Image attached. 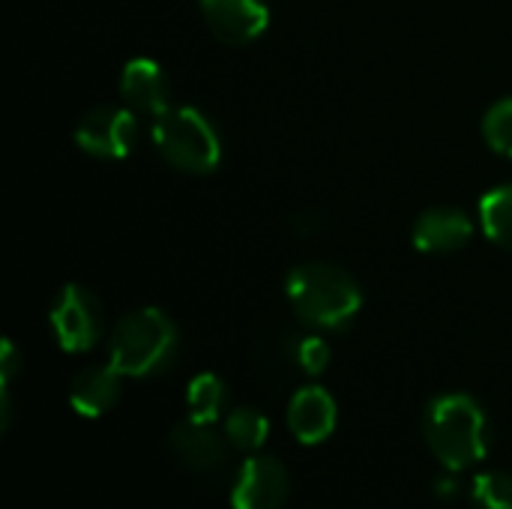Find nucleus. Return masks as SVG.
Listing matches in <instances>:
<instances>
[{
	"label": "nucleus",
	"instance_id": "nucleus-1",
	"mask_svg": "<svg viewBox=\"0 0 512 509\" xmlns=\"http://www.w3.org/2000/svg\"><path fill=\"white\" fill-rule=\"evenodd\" d=\"M285 294L294 306V312L321 330H342L348 327L360 309H363V294L360 285L336 264H300L288 282Z\"/></svg>",
	"mask_w": 512,
	"mask_h": 509
},
{
	"label": "nucleus",
	"instance_id": "nucleus-2",
	"mask_svg": "<svg viewBox=\"0 0 512 509\" xmlns=\"http://www.w3.org/2000/svg\"><path fill=\"white\" fill-rule=\"evenodd\" d=\"M426 441L447 471H465L489 450L486 411L465 393L438 396L426 411Z\"/></svg>",
	"mask_w": 512,
	"mask_h": 509
},
{
	"label": "nucleus",
	"instance_id": "nucleus-3",
	"mask_svg": "<svg viewBox=\"0 0 512 509\" xmlns=\"http://www.w3.org/2000/svg\"><path fill=\"white\" fill-rule=\"evenodd\" d=\"M177 354V327L159 309L129 312L111 333L108 363L126 378H147L171 366Z\"/></svg>",
	"mask_w": 512,
	"mask_h": 509
},
{
	"label": "nucleus",
	"instance_id": "nucleus-4",
	"mask_svg": "<svg viewBox=\"0 0 512 509\" xmlns=\"http://www.w3.org/2000/svg\"><path fill=\"white\" fill-rule=\"evenodd\" d=\"M153 144L168 165L186 174H207L222 159L213 123L195 108H168L153 123Z\"/></svg>",
	"mask_w": 512,
	"mask_h": 509
},
{
	"label": "nucleus",
	"instance_id": "nucleus-5",
	"mask_svg": "<svg viewBox=\"0 0 512 509\" xmlns=\"http://www.w3.org/2000/svg\"><path fill=\"white\" fill-rule=\"evenodd\" d=\"M75 141L84 153L96 159H126L138 141L135 111L120 105L90 108L75 129Z\"/></svg>",
	"mask_w": 512,
	"mask_h": 509
},
{
	"label": "nucleus",
	"instance_id": "nucleus-6",
	"mask_svg": "<svg viewBox=\"0 0 512 509\" xmlns=\"http://www.w3.org/2000/svg\"><path fill=\"white\" fill-rule=\"evenodd\" d=\"M51 327L63 351L69 354L90 351L102 336L99 300L81 285H66L51 306Z\"/></svg>",
	"mask_w": 512,
	"mask_h": 509
},
{
	"label": "nucleus",
	"instance_id": "nucleus-7",
	"mask_svg": "<svg viewBox=\"0 0 512 509\" xmlns=\"http://www.w3.org/2000/svg\"><path fill=\"white\" fill-rule=\"evenodd\" d=\"M288 474L279 459L273 456H255L243 462L234 492H231V507L234 509H282L288 501Z\"/></svg>",
	"mask_w": 512,
	"mask_h": 509
},
{
	"label": "nucleus",
	"instance_id": "nucleus-8",
	"mask_svg": "<svg viewBox=\"0 0 512 509\" xmlns=\"http://www.w3.org/2000/svg\"><path fill=\"white\" fill-rule=\"evenodd\" d=\"M201 15L210 33L225 45H249L270 24L264 0H201Z\"/></svg>",
	"mask_w": 512,
	"mask_h": 509
},
{
	"label": "nucleus",
	"instance_id": "nucleus-9",
	"mask_svg": "<svg viewBox=\"0 0 512 509\" xmlns=\"http://www.w3.org/2000/svg\"><path fill=\"white\" fill-rule=\"evenodd\" d=\"M171 450L189 471L207 474V477L225 474L228 462H231V453H228L222 435L210 423H201V420H186V423L174 426Z\"/></svg>",
	"mask_w": 512,
	"mask_h": 509
},
{
	"label": "nucleus",
	"instance_id": "nucleus-10",
	"mask_svg": "<svg viewBox=\"0 0 512 509\" xmlns=\"http://www.w3.org/2000/svg\"><path fill=\"white\" fill-rule=\"evenodd\" d=\"M120 96L126 108H132L135 114H147V117H162L171 108V84L162 66L147 57H135L123 66Z\"/></svg>",
	"mask_w": 512,
	"mask_h": 509
},
{
	"label": "nucleus",
	"instance_id": "nucleus-11",
	"mask_svg": "<svg viewBox=\"0 0 512 509\" xmlns=\"http://www.w3.org/2000/svg\"><path fill=\"white\" fill-rule=\"evenodd\" d=\"M414 246L426 255H450L474 237V222L456 207H432L414 225Z\"/></svg>",
	"mask_w": 512,
	"mask_h": 509
},
{
	"label": "nucleus",
	"instance_id": "nucleus-12",
	"mask_svg": "<svg viewBox=\"0 0 512 509\" xmlns=\"http://www.w3.org/2000/svg\"><path fill=\"white\" fill-rule=\"evenodd\" d=\"M288 423L297 441L321 444L336 429V402L324 387H303L288 405Z\"/></svg>",
	"mask_w": 512,
	"mask_h": 509
},
{
	"label": "nucleus",
	"instance_id": "nucleus-13",
	"mask_svg": "<svg viewBox=\"0 0 512 509\" xmlns=\"http://www.w3.org/2000/svg\"><path fill=\"white\" fill-rule=\"evenodd\" d=\"M120 378L123 375L111 363L108 366H90V369H84L72 381V387H69V405L81 417H102L120 399Z\"/></svg>",
	"mask_w": 512,
	"mask_h": 509
},
{
	"label": "nucleus",
	"instance_id": "nucleus-14",
	"mask_svg": "<svg viewBox=\"0 0 512 509\" xmlns=\"http://www.w3.org/2000/svg\"><path fill=\"white\" fill-rule=\"evenodd\" d=\"M480 222L492 243L512 249V183L498 186L480 201Z\"/></svg>",
	"mask_w": 512,
	"mask_h": 509
},
{
	"label": "nucleus",
	"instance_id": "nucleus-15",
	"mask_svg": "<svg viewBox=\"0 0 512 509\" xmlns=\"http://www.w3.org/2000/svg\"><path fill=\"white\" fill-rule=\"evenodd\" d=\"M225 384L222 378L204 372L198 375L189 390H186V402H189V411H192V420H201V423H216L222 408H225Z\"/></svg>",
	"mask_w": 512,
	"mask_h": 509
},
{
	"label": "nucleus",
	"instance_id": "nucleus-16",
	"mask_svg": "<svg viewBox=\"0 0 512 509\" xmlns=\"http://www.w3.org/2000/svg\"><path fill=\"white\" fill-rule=\"evenodd\" d=\"M225 435L240 450H258V447H264L270 426H267V417L258 414L255 408H237L225 423Z\"/></svg>",
	"mask_w": 512,
	"mask_h": 509
},
{
	"label": "nucleus",
	"instance_id": "nucleus-17",
	"mask_svg": "<svg viewBox=\"0 0 512 509\" xmlns=\"http://www.w3.org/2000/svg\"><path fill=\"white\" fill-rule=\"evenodd\" d=\"M474 509H512V477L504 471H492L474 480L471 489Z\"/></svg>",
	"mask_w": 512,
	"mask_h": 509
},
{
	"label": "nucleus",
	"instance_id": "nucleus-18",
	"mask_svg": "<svg viewBox=\"0 0 512 509\" xmlns=\"http://www.w3.org/2000/svg\"><path fill=\"white\" fill-rule=\"evenodd\" d=\"M483 135L489 147L501 156L512 159V99L492 105L483 117Z\"/></svg>",
	"mask_w": 512,
	"mask_h": 509
},
{
	"label": "nucleus",
	"instance_id": "nucleus-19",
	"mask_svg": "<svg viewBox=\"0 0 512 509\" xmlns=\"http://www.w3.org/2000/svg\"><path fill=\"white\" fill-rule=\"evenodd\" d=\"M294 357H297V366L306 375H321L327 369V363H330V348L318 336H303V339L294 342Z\"/></svg>",
	"mask_w": 512,
	"mask_h": 509
},
{
	"label": "nucleus",
	"instance_id": "nucleus-20",
	"mask_svg": "<svg viewBox=\"0 0 512 509\" xmlns=\"http://www.w3.org/2000/svg\"><path fill=\"white\" fill-rule=\"evenodd\" d=\"M18 369V354L12 348V342H3V363H0V375H3V387H9L12 375Z\"/></svg>",
	"mask_w": 512,
	"mask_h": 509
}]
</instances>
